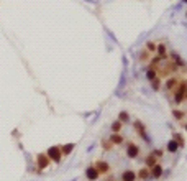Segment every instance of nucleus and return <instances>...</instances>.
I'll list each match as a JSON object with an SVG mask.
<instances>
[{
  "instance_id": "f257e3e1",
  "label": "nucleus",
  "mask_w": 187,
  "mask_h": 181,
  "mask_svg": "<svg viewBox=\"0 0 187 181\" xmlns=\"http://www.w3.org/2000/svg\"><path fill=\"white\" fill-rule=\"evenodd\" d=\"M48 155L51 156L52 160H56V161H59V158H61V155H59V150H57V148H51V150L48 151Z\"/></svg>"
},
{
  "instance_id": "39448f33",
  "label": "nucleus",
  "mask_w": 187,
  "mask_h": 181,
  "mask_svg": "<svg viewBox=\"0 0 187 181\" xmlns=\"http://www.w3.org/2000/svg\"><path fill=\"white\" fill-rule=\"evenodd\" d=\"M177 140L176 142H169V145H167V148H169V151H177Z\"/></svg>"
},
{
  "instance_id": "0eeeda50",
  "label": "nucleus",
  "mask_w": 187,
  "mask_h": 181,
  "mask_svg": "<svg viewBox=\"0 0 187 181\" xmlns=\"http://www.w3.org/2000/svg\"><path fill=\"white\" fill-rule=\"evenodd\" d=\"M123 179H135V173H131V171H126L123 174Z\"/></svg>"
},
{
  "instance_id": "2eb2a0df",
  "label": "nucleus",
  "mask_w": 187,
  "mask_h": 181,
  "mask_svg": "<svg viewBox=\"0 0 187 181\" xmlns=\"http://www.w3.org/2000/svg\"><path fill=\"white\" fill-rule=\"evenodd\" d=\"M164 51H166V50H164V46H162V45H161V46H159V53L162 55V53H164Z\"/></svg>"
},
{
  "instance_id": "1a4fd4ad",
  "label": "nucleus",
  "mask_w": 187,
  "mask_h": 181,
  "mask_svg": "<svg viewBox=\"0 0 187 181\" xmlns=\"http://www.w3.org/2000/svg\"><path fill=\"white\" fill-rule=\"evenodd\" d=\"M112 140H113L115 143H120V142H121V138H120L118 135H113V137H112Z\"/></svg>"
},
{
  "instance_id": "ddd939ff",
  "label": "nucleus",
  "mask_w": 187,
  "mask_h": 181,
  "mask_svg": "<svg viewBox=\"0 0 187 181\" xmlns=\"http://www.w3.org/2000/svg\"><path fill=\"white\" fill-rule=\"evenodd\" d=\"M148 165H149V166L154 165V158H148Z\"/></svg>"
},
{
  "instance_id": "20e7f679",
  "label": "nucleus",
  "mask_w": 187,
  "mask_h": 181,
  "mask_svg": "<svg viewBox=\"0 0 187 181\" xmlns=\"http://www.w3.org/2000/svg\"><path fill=\"white\" fill-rule=\"evenodd\" d=\"M38 161H39V166H41V168L48 165V158H46L44 155H39V156H38Z\"/></svg>"
},
{
  "instance_id": "423d86ee",
  "label": "nucleus",
  "mask_w": 187,
  "mask_h": 181,
  "mask_svg": "<svg viewBox=\"0 0 187 181\" xmlns=\"http://www.w3.org/2000/svg\"><path fill=\"white\" fill-rule=\"evenodd\" d=\"M161 173H162V170H161V166H154V170H153V174H154V176L157 178V176H161Z\"/></svg>"
},
{
  "instance_id": "6e6552de",
  "label": "nucleus",
  "mask_w": 187,
  "mask_h": 181,
  "mask_svg": "<svg viewBox=\"0 0 187 181\" xmlns=\"http://www.w3.org/2000/svg\"><path fill=\"white\" fill-rule=\"evenodd\" d=\"M154 76H156V73L153 71V69H149V71H148V78H149V79H153Z\"/></svg>"
},
{
  "instance_id": "f8f14e48",
  "label": "nucleus",
  "mask_w": 187,
  "mask_h": 181,
  "mask_svg": "<svg viewBox=\"0 0 187 181\" xmlns=\"http://www.w3.org/2000/svg\"><path fill=\"white\" fill-rule=\"evenodd\" d=\"M120 128V122H116V124H113V130H118Z\"/></svg>"
},
{
  "instance_id": "7ed1b4c3",
  "label": "nucleus",
  "mask_w": 187,
  "mask_h": 181,
  "mask_svg": "<svg viewBox=\"0 0 187 181\" xmlns=\"http://www.w3.org/2000/svg\"><path fill=\"white\" fill-rule=\"evenodd\" d=\"M128 156H130V158L138 156V148L136 147H130V148H128Z\"/></svg>"
},
{
  "instance_id": "f03ea898",
  "label": "nucleus",
  "mask_w": 187,
  "mask_h": 181,
  "mask_svg": "<svg viewBox=\"0 0 187 181\" xmlns=\"http://www.w3.org/2000/svg\"><path fill=\"white\" fill-rule=\"evenodd\" d=\"M87 176H89L90 179H95L98 176V170H95V168H90L89 171H87Z\"/></svg>"
},
{
  "instance_id": "9d476101",
  "label": "nucleus",
  "mask_w": 187,
  "mask_h": 181,
  "mask_svg": "<svg viewBox=\"0 0 187 181\" xmlns=\"http://www.w3.org/2000/svg\"><path fill=\"white\" fill-rule=\"evenodd\" d=\"M97 170H107V165H103V163H100V165H97Z\"/></svg>"
},
{
  "instance_id": "9b49d317",
  "label": "nucleus",
  "mask_w": 187,
  "mask_h": 181,
  "mask_svg": "<svg viewBox=\"0 0 187 181\" xmlns=\"http://www.w3.org/2000/svg\"><path fill=\"white\" fill-rule=\"evenodd\" d=\"M71 150H72V145H66V147H64V151H66V153H69Z\"/></svg>"
},
{
  "instance_id": "4468645a",
  "label": "nucleus",
  "mask_w": 187,
  "mask_h": 181,
  "mask_svg": "<svg viewBox=\"0 0 187 181\" xmlns=\"http://www.w3.org/2000/svg\"><path fill=\"white\" fill-rule=\"evenodd\" d=\"M126 117H128V115H126L125 112H121V114H120V119H125V120H126Z\"/></svg>"
}]
</instances>
